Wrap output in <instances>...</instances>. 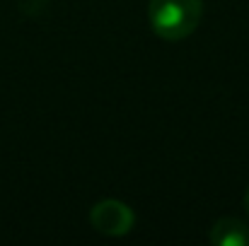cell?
<instances>
[{
  "label": "cell",
  "mask_w": 249,
  "mask_h": 246,
  "mask_svg": "<svg viewBox=\"0 0 249 246\" xmlns=\"http://www.w3.org/2000/svg\"><path fill=\"white\" fill-rule=\"evenodd\" d=\"M89 225H92L94 232H99L104 237H124V234H128L133 230L136 215H133V210L126 203L107 198V200H99V203L92 205Z\"/></svg>",
  "instance_id": "2"
},
{
  "label": "cell",
  "mask_w": 249,
  "mask_h": 246,
  "mask_svg": "<svg viewBox=\"0 0 249 246\" xmlns=\"http://www.w3.org/2000/svg\"><path fill=\"white\" fill-rule=\"evenodd\" d=\"M245 210H247V217H249V186H247V191H245Z\"/></svg>",
  "instance_id": "4"
},
{
  "label": "cell",
  "mask_w": 249,
  "mask_h": 246,
  "mask_svg": "<svg viewBox=\"0 0 249 246\" xmlns=\"http://www.w3.org/2000/svg\"><path fill=\"white\" fill-rule=\"evenodd\" d=\"M203 0H150L148 24L155 36L165 41H181L191 36L201 22Z\"/></svg>",
  "instance_id": "1"
},
{
  "label": "cell",
  "mask_w": 249,
  "mask_h": 246,
  "mask_svg": "<svg viewBox=\"0 0 249 246\" xmlns=\"http://www.w3.org/2000/svg\"><path fill=\"white\" fill-rule=\"evenodd\" d=\"M208 239L213 246H249V227L237 217H220Z\"/></svg>",
  "instance_id": "3"
}]
</instances>
